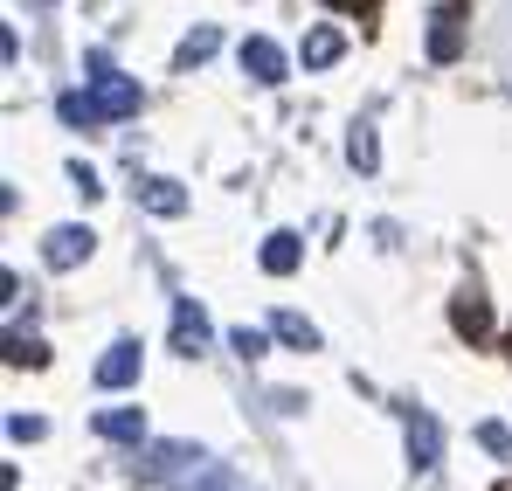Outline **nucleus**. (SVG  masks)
Returning <instances> with one entry per match:
<instances>
[{"label":"nucleus","instance_id":"24","mask_svg":"<svg viewBox=\"0 0 512 491\" xmlns=\"http://www.w3.org/2000/svg\"><path fill=\"white\" fill-rule=\"evenodd\" d=\"M326 7H333V14H374L381 0H326Z\"/></svg>","mask_w":512,"mask_h":491},{"label":"nucleus","instance_id":"9","mask_svg":"<svg viewBox=\"0 0 512 491\" xmlns=\"http://www.w3.org/2000/svg\"><path fill=\"white\" fill-rule=\"evenodd\" d=\"M104 443H146V415L139 409H97V422H90Z\"/></svg>","mask_w":512,"mask_h":491},{"label":"nucleus","instance_id":"22","mask_svg":"<svg viewBox=\"0 0 512 491\" xmlns=\"http://www.w3.org/2000/svg\"><path fill=\"white\" fill-rule=\"evenodd\" d=\"M229 346H236L243 360H263V332H256V326H236V339H229Z\"/></svg>","mask_w":512,"mask_h":491},{"label":"nucleus","instance_id":"11","mask_svg":"<svg viewBox=\"0 0 512 491\" xmlns=\"http://www.w3.org/2000/svg\"><path fill=\"white\" fill-rule=\"evenodd\" d=\"M429 63H457V7L429 14Z\"/></svg>","mask_w":512,"mask_h":491},{"label":"nucleus","instance_id":"20","mask_svg":"<svg viewBox=\"0 0 512 491\" xmlns=\"http://www.w3.org/2000/svg\"><path fill=\"white\" fill-rule=\"evenodd\" d=\"M7 436H14V443H42L49 422H42V415H7Z\"/></svg>","mask_w":512,"mask_h":491},{"label":"nucleus","instance_id":"23","mask_svg":"<svg viewBox=\"0 0 512 491\" xmlns=\"http://www.w3.org/2000/svg\"><path fill=\"white\" fill-rule=\"evenodd\" d=\"M70 187H77L84 201H97V173H90V166H70Z\"/></svg>","mask_w":512,"mask_h":491},{"label":"nucleus","instance_id":"4","mask_svg":"<svg viewBox=\"0 0 512 491\" xmlns=\"http://www.w3.org/2000/svg\"><path fill=\"white\" fill-rule=\"evenodd\" d=\"M208 339H215V332H208V312H201L194 298H180V305H173V353L201 360V353H208Z\"/></svg>","mask_w":512,"mask_h":491},{"label":"nucleus","instance_id":"6","mask_svg":"<svg viewBox=\"0 0 512 491\" xmlns=\"http://www.w3.org/2000/svg\"><path fill=\"white\" fill-rule=\"evenodd\" d=\"M436 457H443V429H436V415L409 409V464H416V471H436Z\"/></svg>","mask_w":512,"mask_h":491},{"label":"nucleus","instance_id":"14","mask_svg":"<svg viewBox=\"0 0 512 491\" xmlns=\"http://www.w3.org/2000/svg\"><path fill=\"white\" fill-rule=\"evenodd\" d=\"M340 49H346L340 28H312V35H305V70H326V63H340Z\"/></svg>","mask_w":512,"mask_h":491},{"label":"nucleus","instance_id":"2","mask_svg":"<svg viewBox=\"0 0 512 491\" xmlns=\"http://www.w3.org/2000/svg\"><path fill=\"white\" fill-rule=\"evenodd\" d=\"M194 464H208L201 443H153L146 464H132V478H139V485H167V478H187Z\"/></svg>","mask_w":512,"mask_h":491},{"label":"nucleus","instance_id":"16","mask_svg":"<svg viewBox=\"0 0 512 491\" xmlns=\"http://www.w3.org/2000/svg\"><path fill=\"white\" fill-rule=\"evenodd\" d=\"M56 111H63V125H77V132H90L104 111H97V97H84V90H63L56 97Z\"/></svg>","mask_w":512,"mask_h":491},{"label":"nucleus","instance_id":"18","mask_svg":"<svg viewBox=\"0 0 512 491\" xmlns=\"http://www.w3.org/2000/svg\"><path fill=\"white\" fill-rule=\"evenodd\" d=\"M215 42H222V35H215V28H194V35H187V42H180V56H173V63H180V70H201V63H208V56H215Z\"/></svg>","mask_w":512,"mask_h":491},{"label":"nucleus","instance_id":"12","mask_svg":"<svg viewBox=\"0 0 512 491\" xmlns=\"http://www.w3.org/2000/svg\"><path fill=\"white\" fill-rule=\"evenodd\" d=\"M298 256H305V243H298L291 229H277V236L263 243V256H256V263H263L270 277H284V270H298Z\"/></svg>","mask_w":512,"mask_h":491},{"label":"nucleus","instance_id":"15","mask_svg":"<svg viewBox=\"0 0 512 491\" xmlns=\"http://www.w3.org/2000/svg\"><path fill=\"white\" fill-rule=\"evenodd\" d=\"M346 160L360 166V173H374V166H381V146H374V125H367V118L346 132Z\"/></svg>","mask_w":512,"mask_h":491},{"label":"nucleus","instance_id":"17","mask_svg":"<svg viewBox=\"0 0 512 491\" xmlns=\"http://www.w3.org/2000/svg\"><path fill=\"white\" fill-rule=\"evenodd\" d=\"M173 491H236V471H222V464H194V478H173Z\"/></svg>","mask_w":512,"mask_h":491},{"label":"nucleus","instance_id":"5","mask_svg":"<svg viewBox=\"0 0 512 491\" xmlns=\"http://www.w3.org/2000/svg\"><path fill=\"white\" fill-rule=\"evenodd\" d=\"M139 367H146L139 339H111V353L97 360V388H132V381H139Z\"/></svg>","mask_w":512,"mask_h":491},{"label":"nucleus","instance_id":"3","mask_svg":"<svg viewBox=\"0 0 512 491\" xmlns=\"http://www.w3.org/2000/svg\"><path fill=\"white\" fill-rule=\"evenodd\" d=\"M90 243H97V236H90L84 222H63V229L42 236V263H49V270H77V263L90 256Z\"/></svg>","mask_w":512,"mask_h":491},{"label":"nucleus","instance_id":"7","mask_svg":"<svg viewBox=\"0 0 512 491\" xmlns=\"http://www.w3.org/2000/svg\"><path fill=\"white\" fill-rule=\"evenodd\" d=\"M243 70H250L256 83H284L291 77V70H284V49H277L270 35H250V42H243Z\"/></svg>","mask_w":512,"mask_h":491},{"label":"nucleus","instance_id":"19","mask_svg":"<svg viewBox=\"0 0 512 491\" xmlns=\"http://www.w3.org/2000/svg\"><path fill=\"white\" fill-rule=\"evenodd\" d=\"M49 353L35 346V339H21V332H7V367H42Z\"/></svg>","mask_w":512,"mask_h":491},{"label":"nucleus","instance_id":"8","mask_svg":"<svg viewBox=\"0 0 512 491\" xmlns=\"http://www.w3.org/2000/svg\"><path fill=\"white\" fill-rule=\"evenodd\" d=\"M132 201H139L146 215H180V208H187V187H180V180H139Z\"/></svg>","mask_w":512,"mask_h":491},{"label":"nucleus","instance_id":"1","mask_svg":"<svg viewBox=\"0 0 512 491\" xmlns=\"http://www.w3.org/2000/svg\"><path fill=\"white\" fill-rule=\"evenodd\" d=\"M84 70H90V97H97L104 118H132V111H139V83L118 77L104 56H84Z\"/></svg>","mask_w":512,"mask_h":491},{"label":"nucleus","instance_id":"13","mask_svg":"<svg viewBox=\"0 0 512 491\" xmlns=\"http://www.w3.org/2000/svg\"><path fill=\"white\" fill-rule=\"evenodd\" d=\"M270 332H277L284 346H298V353H312V346H319V326H312L305 312H277V319H270Z\"/></svg>","mask_w":512,"mask_h":491},{"label":"nucleus","instance_id":"10","mask_svg":"<svg viewBox=\"0 0 512 491\" xmlns=\"http://www.w3.org/2000/svg\"><path fill=\"white\" fill-rule=\"evenodd\" d=\"M450 326L464 332V339H485V332H492V305H485L478 291H457V305H450Z\"/></svg>","mask_w":512,"mask_h":491},{"label":"nucleus","instance_id":"21","mask_svg":"<svg viewBox=\"0 0 512 491\" xmlns=\"http://www.w3.org/2000/svg\"><path fill=\"white\" fill-rule=\"evenodd\" d=\"M478 443H485L492 457H512V429L506 422H478Z\"/></svg>","mask_w":512,"mask_h":491}]
</instances>
